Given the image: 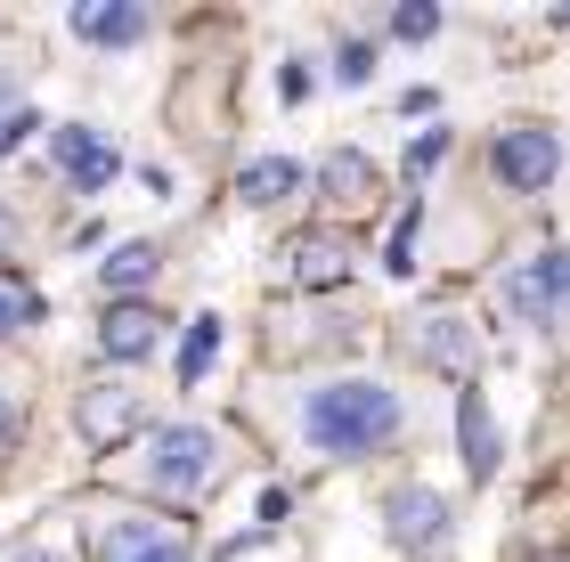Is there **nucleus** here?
<instances>
[{
  "instance_id": "obj_25",
  "label": "nucleus",
  "mask_w": 570,
  "mask_h": 562,
  "mask_svg": "<svg viewBox=\"0 0 570 562\" xmlns=\"http://www.w3.org/2000/svg\"><path fill=\"white\" fill-rule=\"evenodd\" d=\"M0 98H9V82H0ZM0 122H9V115H0Z\"/></svg>"
},
{
  "instance_id": "obj_12",
  "label": "nucleus",
  "mask_w": 570,
  "mask_h": 562,
  "mask_svg": "<svg viewBox=\"0 0 570 562\" xmlns=\"http://www.w3.org/2000/svg\"><path fill=\"white\" fill-rule=\"evenodd\" d=\"M456 448H464V473H473V481L498 473V416H489V400H481V392H464V400H456Z\"/></svg>"
},
{
  "instance_id": "obj_15",
  "label": "nucleus",
  "mask_w": 570,
  "mask_h": 562,
  "mask_svg": "<svg viewBox=\"0 0 570 562\" xmlns=\"http://www.w3.org/2000/svg\"><path fill=\"white\" fill-rule=\"evenodd\" d=\"M343 269H351V253L334 245V237H302V245H294V262H285V277H294V286H309V294L343 286Z\"/></svg>"
},
{
  "instance_id": "obj_24",
  "label": "nucleus",
  "mask_w": 570,
  "mask_h": 562,
  "mask_svg": "<svg viewBox=\"0 0 570 562\" xmlns=\"http://www.w3.org/2000/svg\"><path fill=\"white\" fill-rule=\"evenodd\" d=\"M9 237H17V220H9V213H0V245H9Z\"/></svg>"
},
{
  "instance_id": "obj_5",
  "label": "nucleus",
  "mask_w": 570,
  "mask_h": 562,
  "mask_svg": "<svg viewBox=\"0 0 570 562\" xmlns=\"http://www.w3.org/2000/svg\"><path fill=\"white\" fill-rule=\"evenodd\" d=\"M505 302H513V318H522V326H554L570 310V245L538 253V262H513Z\"/></svg>"
},
{
  "instance_id": "obj_16",
  "label": "nucleus",
  "mask_w": 570,
  "mask_h": 562,
  "mask_svg": "<svg viewBox=\"0 0 570 562\" xmlns=\"http://www.w3.org/2000/svg\"><path fill=\"white\" fill-rule=\"evenodd\" d=\"M155 269H164V253H155L147 237L115 245L107 262H98V277H107V294H139V286H155Z\"/></svg>"
},
{
  "instance_id": "obj_13",
  "label": "nucleus",
  "mask_w": 570,
  "mask_h": 562,
  "mask_svg": "<svg viewBox=\"0 0 570 562\" xmlns=\"http://www.w3.org/2000/svg\"><path fill=\"white\" fill-rule=\"evenodd\" d=\"M237 196L253 204V213H277V204H294V196H302V164H285V156H262V164H245Z\"/></svg>"
},
{
  "instance_id": "obj_20",
  "label": "nucleus",
  "mask_w": 570,
  "mask_h": 562,
  "mask_svg": "<svg viewBox=\"0 0 570 562\" xmlns=\"http://www.w3.org/2000/svg\"><path fill=\"white\" fill-rule=\"evenodd\" d=\"M334 82H343V90H367V82H375V49H367V41H343V58H334Z\"/></svg>"
},
{
  "instance_id": "obj_18",
  "label": "nucleus",
  "mask_w": 570,
  "mask_h": 562,
  "mask_svg": "<svg viewBox=\"0 0 570 562\" xmlns=\"http://www.w3.org/2000/svg\"><path fill=\"white\" fill-rule=\"evenodd\" d=\"M416 228H424V213L407 204V220L392 228V245H383V269H392V277H407V269H416Z\"/></svg>"
},
{
  "instance_id": "obj_19",
  "label": "nucleus",
  "mask_w": 570,
  "mask_h": 562,
  "mask_svg": "<svg viewBox=\"0 0 570 562\" xmlns=\"http://www.w3.org/2000/svg\"><path fill=\"white\" fill-rule=\"evenodd\" d=\"M392 33H400V41H432V33H440V9H432V0H400V9H392Z\"/></svg>"
},
{
  "instance_id": "obj_1",
  "label": "nucleus",
  "mask_w": 570,
  "mask_h": 562,
  "mask_svg": "<svg viewBox=\"0 0 570 562\" xmlns=\"http://www.w3.org/2000/svg\"><path fill=\"white\" fill-rule=\"evenodd\" d=\"M302 432H309V448H326V456H367L400 432V392L375 383V375H334L302 400Z\"/></svg>"
},
{
  "instance_id": "obj_21",
  "label": "nucleus",
  "mask_w": 570,
  "mask_h": 562,
  "mask_svg": "<svg viewBox=\"0 0 570 562\" xmlns=\"http://www.w3.org/2000/svg\"><path fill=\"white\" fill-rule=\"evenodd\" d=\"M24 318H33V302H24V294H9V286H0V343H9L17 335V326Z\"/></svg>"
},
{
  "instance_id": "obj_4",
  "label": "nucleus",
  "mask_w": 570,
  "mask_h": 562,
  "mask_svg": "<svg viewBox=\"0 0 570 562\" xmlns=\"http://www.w3.org/2000/svg\"><path fill=\"white\" fill-rule=\"evenodd\" d=\"M489 164H498V180H505L513 196H547L554 171H562V139L547 131V122H513V131H498Z\"/></svg>"
},
{
  "instance_id": "obj_8",
  "label": "nucleus",
  "mask_w": 570,
  "mask_h": 562,
  "mask_svg": "<svg viewBox=\"0 0 570 562\" xmlns=\"http://www.w3.org/2000/svg\"><path fill=\"white\" fill-rule=\"evenodd\" d=\"M147 9L139 0H73L66 9V33L73 41H90V49H131V41H147Z\"/></svg>"
},
{
  "instance_id": "obj_22",
  "label": "nucleus",
  "mask_w": 570,
  "mask_h": 562,
  "mask_svg": "<svg viewBox=\"0 0 570 562\" xmlns=\"http://www.w3.org/2000/svg\"><path fill=\"white\" fill-rule=\"evenodd\" d=\"M440 156H449V131H424V139H416V156H407V171H432Z\"/></svg>"
},
{
  "instance_id": "obj_17",
  "label": "nucleus",
  "mask_w": 570,
  "mask_h": 562,
  "mask_svg": "<svg viewBox=\"0 0 570 562\" xmlns=\"http://www.w3.org/2000/svg\"><path fill=\"white\" fill-rule=\"evenodd\" d=\"M213 359H220V318H196L188 326V351H179V383H196Z\"/></svg>"
},
{
  "instance_id": "obj_10",
  "label": "nucleus",
  "mask_w": 570,
  "mask_h": 562,
  "mask_svg": "<svg viewBox=\"0 0 570 562\" xmlns=\"http://www.w3.org/2000/svg\"><path fill=\"white\" fill-rule=\"evenodd\" d=\"M416 359L449 367V375H473V359H481V343H473V318H456V310H432V318L416 326Z\"/></svg>"
},
{
  "instance_id": "obj_2",
  "label": "nucleus",
  "mask_w": 570,
  "mask_h": 562,
  "mask_svg": "<svg viewBox=\"0 0 570 562\" xmlns=\"http://www.w3.org/2000/svg\"><path fill=\"white\" fill-rule=\"evenodd\" d=\"M139 481L155 497H196L220 481V432L213 424H164L147 432V456H139Z\"/></svg>"
},
{
  "instance_id": "obj_3",
  "label": "nucleus",
  "mask_w": 570,
  "mask_h": 562,
  "mask_svg": "<svg viewBox=\"0 0 570 562\" xmlns=\"http://www.w3.org/2000/svg\"><path fill=\"white\" fill-rule=\"evenodd\" d=\"M139 424H147V392H139V383L107 375V383H82V392H73V432H82L98 456H115Z\"/></svg>"
},
{
  "instance_id": "obj_9",
  "label": "nucleus",
  "mask_w": 570,
  "mask_h": 562,
  "mask_svg": "<svg viewBox=\"0 0 570 562\" xmlns=\"http://www.w3.org/2000/svg\"><path fill=\"white\" fill-rule=\"evenodd\" d=\"M392 546H407V554H440L449 546V497L440 490H392Z\"/></svg>"
},
{
  "instance_id": "obj_14",
  "label": "nucleus",
  "mask_w": 570,
  "mask_h": 562,
  "mask_svg": "<svg viewBox=\"0 0 570 562\" xmlns=\"http://www.w3.org/2000/svg\"><path fill=\"white\" fill-rule=\"evenodd\" d=\"M318 188H326L334 204H343V213H358V204L375 196V164L358 156V147H334V156L318 164Z\"/></svg>"
},
{
  "instance_id": "obj_6",
  "label": "nucleus",
  "mask_w": 570,
  "mask_h": 562,
  "mask_svg": "<svg viewBox=\"0 0 570 562\" xmlns=\"http://www.w3.org/2000/svg\"><path fill=\"white\" fill-rule=\"evenodd\" d=\"M49 156H58V171H66L73 188H107L115 171H122L115 139H107V131H90V122H58V131H49Z\"/></svg>"
},
{
  "instance_id": "obj_7",
  "label": "nucleus",
  "mask_w": 570,
  "mask_h": 562,
  "mask_svg": "<svg viewBox=\"0 0 570 562\" xmlns=\"http://www.w3.org/2000/svg\"><path fill=\"white\" fill-rule=\"evenodd\" d=\"M98 351H107L115 367H139L164 351V310L155 302H115L107 318H98Z\"/></svg>"
},
{
  "instance_id": "obj_23",
  "label": "nucleus",
  "mask_w": 570,
  "mask_h": 562,
  "mask_svg": "<svg viewBox=\"0 0 570 562\" xmlns=\"http://www.w3.org/2000/svg\"><path fill=\"white\" fill-rule=\"evenodd\" d=\"M17 424H24V407H17V392H9V383H0V448L17 441Z\"/></svg>"
},
{
  "instance_id": "obj_11",
  "label": "nucleus",
  "mask_w": 570,
  "mask_h": 562,
  "mask_svg": "<svg viewBox=\"0 0 570 562\" xmlns=\"http://www.w3.org/2000/svg\"><path fill=\"white\" fill-rule=\"evenodd\" d=\"M107 562H196L188 539L171 522H115L107 530Z\"/></svg>"
}]
</instances>
